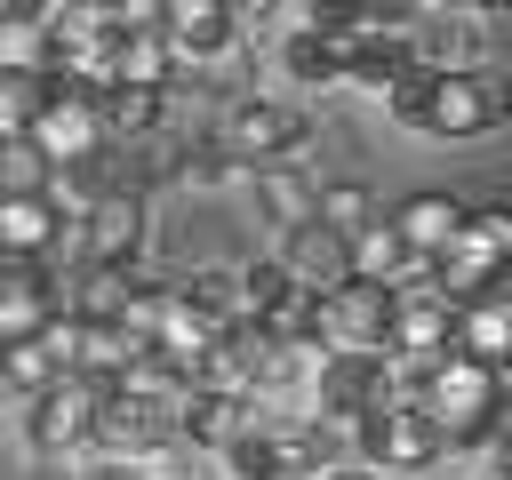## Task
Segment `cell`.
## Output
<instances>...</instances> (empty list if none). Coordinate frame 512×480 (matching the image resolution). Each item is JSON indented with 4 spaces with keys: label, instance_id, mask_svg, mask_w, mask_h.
Segmentation results:
<instances>
[{
    "label": "cell",
    "instance_id": "1",
    "mask_svg": "<svg viewBox=\"0 0 512 480\" xmlns=\"http://www.w3.org/2000/svg\"><path fill=\"white\" fill-rule=\"evenodd\" d=\"M408 400L432 416V432H440L448 448L488 440V424H496V408H504L496 368H480V360H464V352H440L432 368H416V376H408Z\"/></svg>",
    "mask_w": 512,
    "mask_h": 480
},
{
    "label": "cell",
    "instance_id": "2",
    "mask_svg": "<svg viewBox=\"0 0 512 480\" xmlns=\"http://www.w3.org/2000/svg\"><path fill=\"white\" fill-rule=\"evenodd\" d=\"M304 400H312V416H320V424L352 432L360 416H376V408L408 400V376L392 368V352H320V368H312Z\"/></svg>",
    "mask_w": 512,
    "mask_h": 480
},
{
    "label": "cell",
    "instance_id": "3",
    "mask_svg": "<svg viewBox=\"0 0 512 480\" xmlns=\"http://www.w3.org/2000/svg\"><path fill=\"white\" fill-rule=\"evenodd\" d=\"M504 272H512V208H464V224H456V240L432 256V288L448 296V304H472V296H488V288H504Z\"/></svg>",
    "mask_w": 512,
    "mask_h": 480
},
{
    "label": "cell",
    "instance_id": "4",
    "mask_svg": "<svg viewBox=\"0 0 512 480\" xmlns=\"http://www.w3.org/2000/svg\"><path fill=\"white\" fill-rule=\"evenodd\" d=\"M504 120H512V80H504L496 64H480V72H432L424 112H416V128H424V136H448V144L488 136V128H504Z\"/></svg>",
    "mask_w": 512,
    "mask_h": 480
},
{
    "label": "cell",
    "instance_id": "5",
    "mask_svg": "<svg viewBox=\"0 0 512 480\" xmlns=\"http://www.w3.org/2000/svg\"><path fill=\"white\" fill-rule=\"evenodd\" d=\"M352 456H360L376 480H392V472H432V464L448 456V440L432 432V416H424L416 400H392V408H376V416L352 424Z\"/></svg>",
    "mask_w": 512,
    "mask_h": 480
},
{
    "label": "cell",
    "instance_id": "6",
    "mask_svg": "<svg viewBox=\"0 0 512 480\" xmlns=\"http://www.w3.org/2000/svg\"><path fill=\"white\" fill-rule=\"evenodd\" d=\"M24 144H32L48 168H88V160L112 152V128H104V104H96V96L48 88L40 112H32V128H24Z\"/></svg>",
    "mask_w": 512,
    "mask_h": 480
},
{
    "label": "cell",
    "instance_id": "7",
    "mask_svg": "<svg viewBox=\"0 0 512 480\" xmlns=\"http://www.w3.org/2000/svg\"><path fill=\"white\" fill-rule=\"evenodd\" d=\"M304 112L296 104H272V96H240L216 128V144L240 160V168H272V160H304Z\"/></svg>",
    "mask_w": 512,
    "mask_h": 480
},
{
    "label": "cell",
    "instance_id": "8",
    "mask_svg": "<svg viewBox=\"0 0 512 480\" xmlns=\"http://www.w3.org/2000/svg\"><path fill=\"white\" fill-rule=\"evenodd\" d=\"M384 328H392V288H376V280H344L312 304L320 352H384Z\"/></svg>",
    "mask_w": 512,
    "mask_h": 480
},
{
    "label": "cell",
    "instance_id": "9",
    "mask_svg": "<svg viewBox=\"0 0 512 480\" xmlns=\"http://www.w3.org/2000/svg\"><path fill=\"white\" fill-rule=\"evenodd\" d=\"M384 352L400 376L432 368L440 352H456V304L440 288H416V296H392V328H384Z\"/></svg>",
    "mask_w": 512,
    "mask_h": 480
},
{
    "label": "cell",
    "instance_id": "10",
    "mask_svg": "<svg viewBox=\"0 0 512 480\" xmlns=\"http://www.w3.org/2000/svg\"><path fill=\"white\" fill-rule=\"evenodd\" d=\"M96 408H104V384H88V376H56L48 392H32V448L40 456H80L88 440H96Z\"/></svg>",
    "mask_w": 512,
    "mask_h": 480
},
{
    "label": "cell",
    "instance_id": "11",
    "mask_svg": "<svg viewBox=\"0 0 512 480\" xmlns=\"http://www.w3.org/2000/svg\"><path fill=\"white\" fill-rule=\"evenodd\" d=\"M144 240H152V216H144V192H96L80 208V264H144Z\"/></svg>",
    "mask_w": 512,
    "mask_h": 480
},
{
    "label": "cell",
    "instance_id": "12",
    "mask_svg": "<svg viewBox=\"0 0 512 480\" xmlns=\"http://www.w3.org/2000/svg\"><path fill=\"white\" fill-rule=\"evenodd\" d=\"M408 48H416L424 72H480L488 64V24H480V8H424L408 24Z\"/></svg>",
    "mask_w": 512,
    "mask_h": 480
},
{
    "label": "cell",
    "instance_id": "13",
    "mask_svg": "<svg viewBox=\"0 0 512 480\" xmlns=\"http://www.w3.org/2000/svg\"><path fill=\"white\" fill-rule=\"evenodd\" d=\"M168 432H176V408L168 400L128 392V384H104V408H96V448L104 456H152Z\"/></svg>",
    "mask_w": 512,
    "mask_h": 480
},
{
    "label": "cell",
    "instance_id": "14",
    "mask_svg": "<svg viewBox=\"0 0 512 480\" xmlns=\"http://www.w3.org/2000/svg\"><path fill=\"white\" fill-rule=\"evenodd\" d=\"M272 408L264 400H248V392H208V384H192L184 400H176V440H192V448H232L248 424H264Z\"/></svg>",
    "mask_w": 512,
    "mask_h": 480
},
{
    "label": "cell",
    "instance_id": "15",
    "mask_svg": "<svg viewBox=\"0 0 512 480\" xmlns=\"http://www.w3.org/2000/svg\"><path fill=\"white\" fill-rule=\"evenodd\" d=\"M160 40L176 48V64L232 56V48H240V8H232V0H168V16H160Z\"/></svg>",
    "mask_w": 512,
    "mask_h": 480
},
{
    "label": "cell",
    "instance_id": "16",
    "mask_svg": "<svg viewBox=\"0 0 512 480\" xmlns=\"http://www.w3.org/2000/svg\"><path fill=\"white\" fill-rule=\"evenodd\" d=\"M136 280H144V272H128V264H64V320H80V328H120Z\"/></svg>",
    "mask_w": 512,
    "mask_h": 480
},
{
    "label": "cell",
    "instance_id": "17",
    "mask_svg": "<svg viewBox=\"0 0 512 480\" xmlns=\"http://www.w3.org/2000/svg\"><path fill=\"white\" fill-rule=\"evenodd\" d=\"M280 264H288V280L296 288H312V296H328V288H344L352 280V256H344V232H328L320 216L312 224H296V232H280V248H272Z\"/></svg>",
    "mask_w": 512,
    "mask_h": 480
},
{
    "label": "cell",
    "instance_id": "18",
    "mask_svg": "<svg viewBox=\"0 0 512 480\" xmlns=\"http://www.w3.org/2000/svg\"><path fill=\"white\" fill-rule=\"evenodd\" d=\"M352 48H360V32L288 24V40H280V64H288V80H304V88H336V80H352Z\"/></svg>",
    "mask_w": 512,
    "mask_h": 480
},
{
    "label": "cell",
    "instance_id": "19",
    "mask_svg": "<svg viewBox=\"0 0 512 480\" xmlns=\"http://www.w3.org/2000/svg\"><path fill=\"white\" fill-rule=\"evenodd\" d=\"M392 216V232H400V248L416 256V264H432L448 240H456V224H464V200L456 192H408L400 208H384Z\"/></svg>",
    "mask_w": 512,
    "mask_h": 480
},
{
    "label": "cell",
    "instance_id": "20",
    "mask_svg": "<svg viewBox=\"0 0 512 480\" xmlns=\"http://www.w3.org/2000/svg\"><path fill=\"white\" fill-rule=\"evenodd\" d=\"M456 352L480 360V368H512V288L456 304Z\"/></svg>",
    "mask_w": 512,
    "mask_h": 480
},
{
    "label": "cell",
    "instance_id": "21",
    "mask_svg": "<svg viewBox=\"0 0 512 480\" xmlns=\"http://www.w3.org/2000/svg\"><path fill=\"white\" fill-rule=\"evenodd\" d=\"M248 184H256V208H264L280 232L312 224V208H320V176H304V160H272V168H248Z\"/></svg>",
    "mask_w": 512,
    "mask_h": 480
},
{
    "label": "cell",
    "instance_id": "22",
    "mask_svg": "<svg viewBox=\"0 0 512 480\" xmlns=\"http://www.w3.org/2000/svg\"><path fill=\"white\" fill-rule=\"evenodd\" d=\"M176 72H184V64H176V48H168L160 32H120V40H112V80H104V88H160V96H168Z\"/></svg>",
    "mask_w": 512,
    "mask_h": 480
},
{
    "label": "cell",
    "instance_id": "23",
    "mask_svg": "<svg viewBox=\"0 0 512 480\" xmlns=\"http://www.w3.org/2000/svg\"><path fill=\"white\" fill-rule=\"evenodd\" d=\"M344 256H352V280H376V288H392V280H400V264H408V248H400V232H392V216H384V208L344 240Z\"/></svg>",
    "mask_w": 512,
    "mask_h": 480
},
{
    "label": "cell",
    "instance_id": "24",
    "mask_svg": "<svg viewBox=\"0 0 512 480\" xmlns=\"http://www.w3.org/2000/svg\"><path fill=\"white\" fill-rule=\"evenodd\" d=\"M176 296L208 320V328H232L240 320V272L232 264H200V272H176Z\"/></svg>",
    "mask_w": 512,
    "mask_h": 480
},
{
    "label": "cell",
    "instance_id": "25",
    "mask_svg": "<svg viewBox=\"0 0 512 480\" xmlns=\"http://www.w3.org/2000/svg\"><path fill=\"white\" fill-rule=\"evenodd\" d=\"M312 216H320L328 232H344V240H352V232L376 216V192H368V184H352V176H336V184H320V208H312Z\"/></svg>",
    "mask_w": 512,
    "mask_h": 480
},
{
    "label": "cell",
    "instance_id": "26",
    "mask_svg": "<svg viewBox=\"0 0 512 480\" xmlns=\"http://www.w3.org/2000/svg\"><path fill=\"white\" fill-rule=\"evenodd\" d=\"M40 96H48V80H40V72H8V64H0V144L32 128Z\"/></svg>",
    "mask_w": 512,
    "mask_h": 480
},
{
    "label": "cell",
    "instance_id": "27",
    "mask_svg": "<svg viewBox=\"0 0 512 480\" xmlns=\"http://www.w3.org/2000/svg\"><path fill=\"white\" fill-rule=\"evenodd\" d=\"M48 176H56V168H48L24 136H8V144H0V192H48Z\"/></svg>",
    "mask_w": 512,
    "mask_h": 480
},
{
    "label": "cell",
    "instance_id": "28",
    "mask_svg": "<svg viewBox=\"0 0 512 480\" xmlns=\"http://www.w3.org/2000/svg\"><path fill=\"white\" fill-rule=\"evenodd\" d=\"M80 480H152V472H144V456H96Z\"/></svg>",
    "mask_w": 512,
    "mask_h": 480
},
{
    "label": "cell",
    "instance_id": "29",
    "mask_svg": "<svg viewBox=\"0 0 512 480\" xmlns=\"http://www.w3.org/2000/svg\"><path fill=\"white\" fill-rule=\"evenodd\" d=\"M488 448H496V472L512 480V408H496V424H488Z\"/></svg>",
    "mask_w": 512,
    "mask_h": 480
},
{
    "label": "cell",
    "instance_id": "30",
    "mask_svg": "<svg viewBox=\"0 0 512 480\" xmlns=\"http://www.w3.org/2000/svg\"><path fill=\"white\" fill-rule=\"evenodd\" d=\"M312 480H376V472H368L360 456H336V464H328V472H312Z\"/></svg>",
    "mask_w": 512,
    "mask_h": 480
},
{
    "label": "cell",
    "instance_id": "31",
    "mask_svg": "<svg viewBox=\"0 0 512 480\" xmlns=\"http://www.w3.org/2000/svg\"><path fill=\"white\" fill-rule=\"evenodd\" d=\"M464 8H480V16H496V8H512V0H464Z\"/></svg>",
    "mask_w": 512,
    "mask_h": 480
},
{
    "label": "cell",
    "instance_id": "32",
    "mask_svg": "<svg viewBox=\"0 0 512 480\" xmlns=\"http://www.w3.org/2000/svg\"><path fill=\"white\" fill-rule=\"evenodd\" d=\"M504 288H512V272H504Z\"/></svg>",
    "mask_w": 512,
    "mask_h": 480
}]
</instances>
